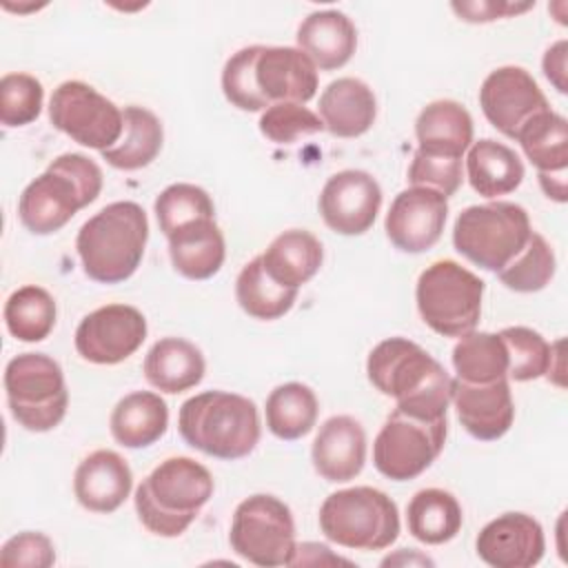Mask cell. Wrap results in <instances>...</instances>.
<instances>
[{"mask_svg": "<svg viewBox=\"0 0 568 568\" xmlns=\"http://www.w3.org/2000/svg\"><path fill=\"white\" fill-rule=\"evenodd\" d=\"M366 375L379 393L395 397L397 410L424 422L446 417L453 377L419 344L406 337L379 342L368 353Z\"/></svg>", "mask_w": 568, "mask_h": 568, "instance_id": "1", "label": "cell"}, {"mask_svg": "<svg viewBox=\"0 0 568 568\" xmlns=\"http://www.w3.org/2000/svg\"><path fill=\"white\" fill-rule=\"evenodd\" d=\"M149 220L135 202H111L89 217L75 237L84 273L100 284L129 280L144 255Z\"/></svg>", "mask_w": 568, "mask_h": 568, "instance_id": "2", "label": "cell"}, {"mask_svg": "<svg viewBox=\"0 0 568 568\" xmlns=\"http://www.w3.org/2000/svg\"><path fill=\"white\" fill-rule=\"evenodd\" d=\"M102 191L100 166L82 153L58 155L20 195L18 215L27 231L49 235L60 231Z\"/></svg>", "mask_w": 568, "mask_h": 568, "instance_id": "3", "label": "cell"}, {"mask_svg": "<svg viewBox=\"0 0 568 568\" xmlns=\"http://www.w3.org/2000/svg\"><path fill=\"white\" fill-rule=\"evenodd\" d=\"M178 428L182 439L211 457L240 459L260 442L255 404L237 393L204 390L180 406Z\"/></svg>", "mask_w": 568, "mask_h": 568, "instance_id": "4", "label": "cell"}, {"mask_svg": "<svg viewBox=\"0 0 568 568\" xmlns=\"http://www.w3.org/2000/svg\"><path fill=\"white\" fill-rule=\"evenodd\" d=\"M213 495L211 473L191 457H169L135 488V513L158 537H180Z\"/></svg>", "mask_w": 568, "mask_h": 568, "instance_id": "5", "label": "cell"}, {"mask_svg": "<svg viewBox=\"0 0 568 568\" xmlns=\"http://www.w3.org/2000/svg\"><path fill=\"white\" fill-rule=\"evenodd\" d=\"M532 229L524 206L495 200L464 209L453 226L455 251L484 271L499 273L528 242Z\"/></svg>", "mask_w": 568, "mask_h": 568, "instance_id": "6", "label": "cell"}, {"mask_svg": "<svg viewBox=\"0 0 568 568\" xmlns=\"http://www.w3.org/2000/svg\"><path fill=\"white\" fill-rule=\"evenodd\" d=\"M320 528L337 546L384 550L399 535V513L386 493L371 486H355L324 499Z\"/></svg>", "mask_w": 568, "mask_h": 568, "instance_id": "7", "label": "cell"}, {"mask_svg": "<svg viewBox=\"0 0 568 568\" xmlns=\"http://www.w3.org/2000/svg\"><path fill=\"white\" fill-rule=\"evenodd\" d=\"M484 282L453 260L426 266L415 286L417 311L426 326L444 337H464L481 315Z\"/></svg>", "mask_w": 568, "mask_h": 568, "instance_id": "8", "label": "cell"}, {"mask_svg": "<svg viewBox=\"0 0 568 568\" xmlns=\"http://www.w3.org/2000/svg\"><path fill=\"white\" fill-rule=\"evenodd\" d=\"M11 417L27 430L47 433L67 415L69 393L60 364L44 353H20L4 368Z\"/></svg>", "mask_w": 568, "mask_h": 568, "instance_id": "9", "label": "cell"}, {"mask_svg": "<svg viewBox=\"0 0 568 568\" xmlns=\"http://www.w3.org/2000/svg\"><path fill=\"white\" fill-rule=\"evenodd\" d=\"M229 541L242 559L255 566H293L297 546L291 508L273 495L246 497L233 513Z\"/></svg>", "mask_w": 568, "mask_h": 568, "instance_id": "10", "label": "cell"}, {"mask_svg": "<svg viewBox=\"0 0 568 568\" xmlns=\"http://www.w3.org/2000/svg\"><path fill=\"white\" fill-rule=\"evenodd\" d=\"M448 422H424L402 410H393L373 444L375 468L393 479L408 481L419 477L444 450Z\"/></svg>", "mask_w": 568, "mask_h": 568, "instance_id": "11", "label": "cell"}, {"mask_svg": "<svg viewBox=\"0 0 568 568\" xmlns=\"http://www.w3.org/2000/svg\"><path fill=\"white\" fill-rule=\"evenodd\" d=\"M49 120L73 142L98 151L111 149L124 129L122 111L106 95L80 80H67L53 89Z\"/></svg>", "mask_w": 568, "mask_h": 568, "instance_id": "12", "label": "cell"}, {"mask_svg": "<svg viewBox=\"0 0 568 568\" xmlns=\"http://www.w3.org/2000/svg\"><path fill=\"white\" fill-rule=\"evenodd\" d=\"M146 337L144 315L129 304H106L89 315L75 328V351L91 364H120L131 357Z\"/></svg>", "mask_w": 568, "mask_h": 568, "instance_id": "13", "label": "cell"}, {"mask_svg": "<svg viewBox=\"0 0 568 568\" xmlns=\"http://www.w3.org/2000/svg\"><path fill=\"white\" fill-rule=\"evenodd\" d=\"M479 106L486 120L513 140L528 120L550 109L532 75L521 67L490 71L479 89Z\"/></svg>", "mask_w": 568, "mask_h": 568, "instance_id": "14", "label": "cell"}, {"mask_svg": "<svg viewBox=\"0 0 568 568\" xmlns=\"http://www.w3.org/2000/svg\"><path fill=\"white\" fill-rule=\"evenodd\" d=\"M317 206L331 231L339 235H362L373 226L379 213L382 189L371 173L346 169L326 180Z\"/></svg>", "mask_w": 568, "mask_h": 568, "instance_id": "15", "label": "cell"}, {"mask_svg": "<svg viewBox=\"0 0 568 568\" xmlns=\"http://www.w3.org/2000/svg\"><path fill=\"white\" fill-rule=\"evenodd\" d=\"M448 217V197L426 186H410L395 195L384 229L395 248L424 253L435 246Z\"/></svg>", "mask_w": 568, "mask_h": 568, "instance_id": "16", "label": "cell"}, {"mask_svg": "<svg viewBox=\"0 0 568 568\" xmlns=\"http://www.w3.org/2000/svg\"><path fill=\"white\" fill-rule=\"evenodd\" d=\"M477 555L493 568H530L546 550L544 530L526 513H504L488 521L475 541Z\"/></svg>", "mask_w": 568, "mask_h": 568, "instance_id": "17", "label": "cell"}, {"mask_svg": "<svg viewBox=\"0 0 568 568\" xmlns=\"http://www.w3.org/2000/svg\"><path fill=\"white\" fill-rule=\"evenodd\" d=\"M450 402L455 404L459 424L475 439L495 442L513 426L515 402L508 377L488 384H468L455 377Z\"/></svg>", "mask_w": 568, "mask_h": 568, "instance_id": "18", "label": "cell"}, {"mask_svg": "<svg viewBox=\"0 0 568 568\" xmlns=\"http://www.w3.org/2000/svg\"><path fill=\"white\" fill-rule=\"evenodd\" d=\"M255 80L268 104L308 102L317 91V67L295 47H262Z\"/></svg>", "mask_w": 568, "mask_h": 568, "instance_id": "19", "label": "cell"}, {"mask_svg": "<svg viewBox=\"0 0 568 568\" xmlns=\"http://www.w3.org/2000/svg\"><path fill=\"white\" fill-rule=\"evenodd\" d=\"M311 459L320 477L333 484L355 479L366 462V433L351 415H335L320 426Z\"/></svg>", "mask_w": 568, "mask_h": 568, "instance_id": "20", "label": "cell"}, {"mask_svg": "<svg viewBox=\"0 0 568 568\" xmlns=\"http://www.w3.org/2000/svg\"><path fill=\"white\" fill-rule=\"evenodd\" d=\"M133 488V473L115 450H93L73 475V493L82 508L91 513L118 510Z\"/></svg>", "mask_w": 568, "mask_h": 568, "instance_id": "21", "label": "cell"}, {"mask_svg": "<svg viewBox=\"0 0 568 568\" xmlns=\"http://www.w3.org/2000/svg\"><path fill=\"white\" fill-rule=\"evenodd\" d=\"M295 38L297 49L322 71L344 67L357 49V29L351 18L337 9L308 13Z\"/></svg>", "mask_w": 568, "mask_h": 568, "instance_id": "22", "label": "cell"}, {"mask_svg": "<svg viewBox=\"0 0 568 568\" xmlns=\"http://www.w3.org/2000/svg\"><path fill=\"white\" fill-rule=\"evenodd\" d=\"M377 115L373 89L357 78H337L320 95V120L337 138L364 135Z\"/></svg>", "mask_w": 568, "mask_h": 568, "instance_id": "23", "label": "cell"}, {"mask_svg": "<svg viewBox=\"0 0 568 568\" xmlns=\"http://www.w3.org/2000/svg\"><path fill=\"white\" fill-rule=\"evenodd\" d=\"M166 240L171 264L186 280H209L224 264L226 246L215 217L195 220L171 233Z\"/></svg>", "mask_w": 568, "mask_h": 568, "instance_id": "24", "label": "cell"}, {"mask_svg": "<svg viewBox=\"0 0 568 568\" xmlns=\"http://www.w3.org/2000/svg\"><path fill=\"white\" fill-rule=\"evenodd\" d=\"M204 371L206 364L202 351L182 337L158 339L144 357L146 382L169 395L197 386L204 377Z\"/></svg>", "mask_w": 568, "mask_h": 568, "instance_id": "25", "label": "cell"}, {"mask_svg": "<svg viewBox=\"0 0 568 568\" xmlns=\"http://www.w3.org/2000/svg\"><path fill=\"white\" fill-rule=\"evenodd\" d=\"M415 135L419 151L464 158L473 144V118L455 100H435L419 111Z\"/></svg>", "mask_w": 568, "mask_h": 568, "instance_id": "26", "label": "cell"}, {"mask_svg": "<svg viewBox=\"0 0 568 568\" xmlns=\"http://www.w3.org/2000/svg\"><path fill=\"white\" fill-rule=\"evenodd\" d=\"M260 260L268 277H273L277 284L300 288L320 271L324 248L313 233L291 229L280 233L260 255Z\"/></svg>", "mask_w": 568, "mask_h": 568, "instance_id": "27", "label": "cell"}, {"mask_svg": "<svg viewBox=\"0 0 568 568\" xmlns=\"http://www.w3.org/2000/svg\"><path fill=\"white\" fill-rule=\"evenodd\" d=\"M111 435L124 448H146L155 444L169 426L166 402L151 390L124 395L111 413Z\"/></svg>", "mask_w": 568, "mask_h": 568, "instance_id": "28", "label": "cell"}, {"mask_svg": "<svg viewBox=\"0 0 568 568\" xmlns=\"http://www.w3.org/2000/svg\"><path fill=\"white\" fill-rule=\"evenodd\" d=\"M466 175L479 195L493 200L513 193L521 184L524 164L510 146L484 138L468 149Z\"/></svg>", "mask_w": 568, "mask_h": 568, "instance_id": "29", "label": "cell"}, {"mask_svg": "<svg viewBox=\"0 0 568 568\" xmlns=\"http://www.w3.org/2000/svg\"><path fill=\"white\" fill-rule=\"evenodd\" d=\"M122 115V138L111 149H104L100 153L102 160H106L113 169L138 171L142 166H149L158 158L164 142L162 122L153 111L138 104L124 106Z\"/></svg>", "mask_w": 568, "mask_h": 568, "instance_id": "30", "label": "cell"}, {"mask_svg": "<svg viewBox=\"0 0 568 568\" xmlns=\"http://www.w3.org/2000/svg\"><path fill=\"white\" fill-rule=\"evenodd\" d=\"M464 515L459 501L442 488H424L406 506L408 532L428 546L450 541L462 528Z\"/></svg>", "mask_w": 568, "mask_h": 568, "instance_id": "31", "label": "cell"}, {"mask_svg": "<svg viewBox=\"0 0 568 568\" xmlns=\"http://www.w3.org/2000/svg\"><path fill=\"white\" fill-rule=\"evenodd\" d=\"M235 300L246 315L271 322L293 308L297 300V288L282 286L273 277H268L257 255L240 271L235 280Z\"/></svg>", "mask_w": 568, "mask_h": 568, "instance_id": "32", "label": "cell"}, {"mask_svg": "<svg viewBox=\"0 0 568 568\" xmlns=\"http://www.w3.org/2000/svg\"><path fill=\"white\" fill-rule=\"evenodd\" d=\"M526 158L539 173H566L568 169V122L552 109L528 120L517 138Z\"/></svg>", "mask_w": 568, "mask_h": 568, "instance_id": "33", "label": "cell"}, {"mask_svg": "<svg viewBox=\"0 0 568 568\" xmlns=\"http://www.w3.org/2000/svg\"><path fill=\"white\" fill-rule=\"evenodd\" d=\"M317 397L300 382H288L271 390L266 397V426L286 442L308 435L317 422Z\"/></svg>", "mask_w": 568, "mask_h": 568, "instance_id": "34", "label": "cell"}, {"mask_svg": "<svg viewBox=\"0 0 568 568\" xmlns=\"http://www.w3.org/2000/svg\"><path fill=\"white\" fill-rule=\"evenodd\" d=\"M457 379L468 384H488L508 377V355L499 333L470 331L453 348Z\"/></svg>", "mask_w": 568, "mask_h": 568, "instance_id": "35", "label": "cell"}, {"mask_svg": "<svg viewBox=\"0 0 568 568\" xmlns=\"http://www.w3.org/2000/svg\"><path fill=\"white\" fill-rule=\"evenodd\" d=\"M7 331L20 342H42L55 326V302L36 284L20 286L4 304Z\"/></svg>", "mask_w": 568, "mask_h": 568, "instance_id": "36", "label": "cell"}, {"mask_svg": "<svg viewBox=\"0 0 568 568\" xmlns=\"http://www.w3.org/2000/svg\"><path fill=\"white\" fill-rule=\"evenodd\" d=\"M555 275V253L550 244L532 231L526 246L497 273L501 284L517 293L541 291Z\"/></svg>", "mask_w": 568, "mask_h": 568, "instance_id": "37", "label": "cell"}, {"mask_svg": "<svg viewBox=\"0 0 568 568\" xmlns=\"http://www.w3.org/2000/svg\"><path fill=\"white\" fill-rule=\"evenodd\" d=\"M508 355V377L530 382L546 375L552 366L550 344L528 326H508L499 331Z\"/></svg>", "mask_w": 568, "mask_h": 568, "instance_id": "38", "label": "cell"}, {"mask_svg": "<svg viewBox=\"0 0 568 568\" xmlns=\"http://www.w3.org/2000/svg\"><path fill=\"white\" fill-rule=\"evenodd\" d=\"M153 209H155L160 231L166 237L195 220L215 217V206H213L211 195L204 189H200L195 184H186V182L166 186L158 195Z\"/></svg>", "mask_w": 568, "mask_h": 568, "instance_id": "39", "label": "cell"}, {"mask_svg": "<svg viewBox=\"0 0 568 568\" xmlns=\"http://www.w3.org/2000/svg\"><path fill=\"white\" fill-rule=\"evenodd\" d=\"M262 44L235 51L222 71V91L226 100L242 111H266L271 104L262 98L255 80V62Z\"/></svg>", "mask_w": 568, "mask_h": 568, "instance_id": "40", "label": "cell"}, {"mask_svg": "<svg viewBox=\"0 0 568 568\" xmlns=\"http://www.w3.org/2000/svg\"><path fill=\"white\" fill-rule=\"evenodd\" d=\"M42 82L29 73H7L0 80V122L4 126L31 124L42 109Z\"/></svg>", "mask_w": 568, "mask_h": 568, "instance_id": "41", "label": "cell"}, {"mask_svg": "<svg viewBox=\"0 0 568 568\" xmlns=\"http://www.w3.org/2000/svg\"><path fill=\"white\" fill-rule=\"evenodd\" d=\"M260 131L275 144H293L302 135L324 131V122L304 104L277 102L262 113Z\"/></svg>", "mask_w": 568, "mask_h": 568, "instance_id": "42", "label": "cell"}, {"mask_svg": "<svg viewBox=\"0 0 568 568\" xmlns=\"http://www.w3.org/2000/svg\"><path fill=\"white\" fill-rule=\"evenodd\" d=\"M462 158L435 155L426 151H415L413 162L408 166V182L410 186H426L439 191L442 195L450 197L462 186Z\"/></svg>", "mask_w": 568, "mask_h": 568, "instance_id": "43", "label": "cell"}, {"mask_svg": "<svg viewBox=\"0 0 568 568\" xmlns=\"http://www.w3.org/2000/svg\"><path fill=\"white\" fill-rule=\"evenodd\" d=\"M55 561L53 544L47 535L24 530L4 541L0 550V564L4 568H49Z\"/></svg>", "mask_w": 568, "mask_h": 568, "instance_id": "44", "label": "cell"}, {"mask_svg": "<svg viewBox=\"0 0 568 568\" xmlns=\"http://www.w3.org/2000/svg\"><path fill=\"white\" fill-rule=\"evenodd\" d=\"M532 4H510V2H495V0H479V2H453V11L466 22H490L497 18H506L510 13H519L530 9Z\"/></svg>", "mask_w": 568, "mask_h": 568, "instance_id": "45", "label": "cell"}, {"mask_svg": "<svg viewBox=\"0 0 568 568\" xmlns=\"http://www.w3.org/2000/svg\"><path fill=\"white\" fill-rule=\"evenodd\" d=\"M541 67H544V75L555 84V89L559 93H566L568 91V84H566V40L555 42L546 51Z\"/></svg>", "mask_w": 568, "mask_h": 568, "instance_id": "46", "label": "cell"}, {"mask_svg": "<svg viewBox=\"0 0 568 568\" xmlns=\"http://www.w3.org/2000/svg\"><path fill=\"white\" fill-rule=\"evenodd\" d=\"M544 193L557 202H566V173H539Z\"/></svg>", "mask_w": 568, "mask_h": 568, "instance_id": "47", "label": "cell"}]
</instances>
